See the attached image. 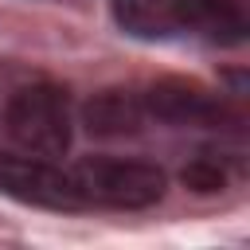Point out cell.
Returning a JSON list of instances; mask_svg holds the SVG:
<instances>
[{"label": "cell", "mask_w": 250, "mask_h": 250, "mask_svg": "<svg viewBox=\"0 0 250 250\" xmlns=\"http://www.w3.org/2000/svg\"><path fill=\"white\" fill-rule=\"evenodd\" d=\"M4 133L12 145H20L31 156H62L70 148L74 137V121H70V98L62 86L51 82H35V86H20L0 117Z\"/></svg>", "instance_id": "cell-1"}, {"label": "cell", "mask_w": 250, "mask_h": 250, "mask_svg": "<svg viewBox=\"0 0 250 250\" xmlns=\"http://www.w3.org/2000/svg\"><path fill=\"white\" fill-rule=\"evenodd\" d=\"M74 184L86 195V203L141 211L164 199V172L148 160H125V156H86L74 168Z\"/></svg>", "instance_id": "cell-2"}, {"label": "cell", "mask_w": 250, "mask_h": 250, "mask_svg": "<svg viewBox=\"0 0 250 250\" xmlns=\"http://www.w3.org/2000/svg\"><path fill=\"white\" fill-rule=\"evenodd\" d=\"M0 191L31 203V207H47V211H78L86 207V195L74 184V172H62L59 164H51L47 156H12L0 152Z\"/></svg>", "instance_id": "cell-3"}, {"label": "cell", "mask_w": 250, "mask_h": 250, "mask_svg": "<svg viewBox=\"0 0 250 250\" xmlns=\"http://www.w3.org/2000/svg\"><path fill=\"white\" fill-rule=\"evenodd\" d=\"M141 98H145L148 117H156L164 125H219V117H227V109L215 94H207L203 86L184 82V78H164Z\"/></svg>", "instance_id": "cell-4"}, {"label": "cell", "mask_w": 250, "mask_h": 250, "mask_svg": "<svg viewBox=\"0 0 250 250\" xmlns=\"http://www.w3.org/2000/svg\"><path fill=\"white\" fill-rule=\"evenodd\" d=\"M172 20L180 31H191L219 47H234L250 31L238 0H172Z\"/></svg>", "instance_id": "cell-5"}, {"label": "cell", "mask_w": 250, "mask_h": 250, "mask_svg": "<svg viewBox=\"0 0 250 250\" xmlns=\"http://www.w3.org/2000/svg\"><path fill=\"white\" fill-rule=\"evenodd\" d=\"M148 121L145 98L133 90H102L82 105V125L94 137H133Z\"/></svg>", "instance_id": "cell-6"}, {"label": "cell", "mask_w": 250, "mask_h": 250, "mask_svg": "<svg viewBox=\"0 0 250 250\" xmlns=\"http://www.w3.org/2000/svg\"><path fill=\"white\" fill-rule=\"evenodd\" d=\"M113 20L137 39H168L176 31L172 0H113Z\"/></svg>", "instance_id": "cell-7"}, {"label": "cell", "mask_w": 250, "mask_h": 250, "mask_svg": "<svg viewBox=\"0 0 250 250\" xmlns=\"http://www.w3.org/2000/svg\"><path fill=\"white\" fill-rule=\"evenodd\" d=\"M180 180L191 188V191H219L223 184H227V172H223V164L215 160V156H195L184 172H180Z\"/></svg>", "instance_id": "cell-8"}]
</instances>
